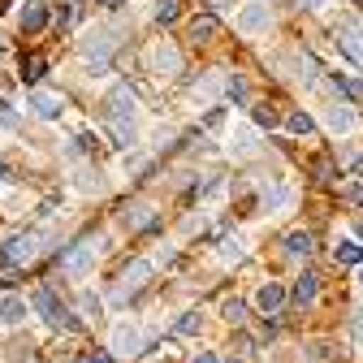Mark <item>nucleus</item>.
Returning a JSON list of instances; mask_svg holds the SVG:
<instances>
[{
    "instance_id": "1",
    "label": "nucleus",
    "mask_w": 363,
    "mask_h": 363,
    "mask_svg": "<svg viewBox=\"0 0 363 363\" xmlns=\"http://www.w3.org/2000/svg\"><path fill=\"white\" fill-rule=\"evenodd\" d=\"M108 125H113V139L117 143H134V130H139V113H134L130 91L117 86L108 96Z\"/></svg>"
},
{
    "instance_id": "2",
    "label": "nucleus",
    "mask_w": 363,
    "mask_h": 363,
    "mask_svg": "<svg viewBox=\"0 0 363 363\" xmlns=\"http://www.w3.org/2000/svg\"><path fill=\"white\" fill-rule=\"evenodd\" d=\"M35 307H39V315H43L48 325H57V329H78V320L65 311L61 294H52V286H39V290H35Z\"/></svg>"
},
{
    "instance_id": "3",
    "label": "nucleus",
    "mask_w": 363,
    "mask_h": 363,
    "mask_svg": "<svg viewBox=\"0 0 363 363\" xmlns=\"http://www.w3.org/2000/svg\"><path fill=\"white\" fill-rule=\"evenodd\" d=\"M113 48H117V35H96V39L86 43V65L96 69V74H100V69H108Z\"/></svg>"
},
{
    "instance_id": "4",
    "label": "nucleus",
    "mask_w": 363,
    "mask_h": 363,
    "mask_svg": "<svg viewBox=\"0 0 363 363\" xmlns=\"http://www.w3.org/2000/svg\"><path fill=\"white\" fill-rule=\"evenodd\" d=\"M286 286H277V281H268V286H259V294H255V311L259 315H277L281 307H286Z\"/></svg>"
},
{
    "instance_id": "5",
    "label": "nucleus",
    "mask_w": 363,
    "mask_h": 363,
    "mask_svg": "<svg viewBox=\"0 0 363 363\" xmlns=\"http://www.w3.org/2000/svg\"><path fill=\"white\" fill-rule=\"evenodd\" d=\"M35 247H39L35 234H18V238L5 242V259H9V264H26V259L35 255Z\"/></svg>"
},
{
    "instance_id": "6",
    "label": "nucleus",
    "mask_w": 363,
    "mask_h": 363,
    "mask_svg": "<svg viewBox=\"0 0 363 363\" xmlns=\"http://www.w3.org/2000/svg\"><path fill=\"white\" fill-rule=\"evenodd\" d=\"M337 43H342V52H346V57L363 61V26H359V22H346L342 35H337Z\"/></svg>"
},
{
    "instance_id": "7",
    "label": "nucleus",
    "mask_w": 363,
    "mask_h": 363,
    "mask_svg": "<svg viewBox=\"0 0 363 363\" xmlns=\"http://www.w3.org/2000/svg\"><path fill=\"white\" fill-rule=\"evenodd\" d=\"M177 65H182V57H177L173 43H156L152 48V69L156 74H177Z\"/></svg>"
},
{
    "instance_id": "8",
    "label": "nucleus",
    "mask_w": 363,
    "mask_h": 363,
    "mask_svg": "<svg viewBox=\"0 0 363 363\" xmlns=\"http://www.w3.org/2000/svg\"><path fill=\"white\" fill-rule=\"evenodd\" d=\"M264 26H268V9H264V5H247V9L238 13V30H242V35H259Z\"/></svg>"
},
{
    "instance_id": "9",
    "label": "nucleus",
    "mask_w": 363,
    "mask_h": 363,
    "mask_svg": "<svg viewBox=\"0 0 363 363\" xmlns=\"http://www.w3.org/2000/svg\"><path fill=\"white\" fill-rule=\"evenodd\" d=\"M0 320H5V325H22V320H26L22 294H0Z\"/></svg>"
},
{
    "instance_id": "10",
    "label": "nucleus",
    "mask_w": 363,
    "mask_h": 363,
    "mask_svg": "<svg viewBox=\"0 0 363 363\" xmlns=\"http://www.w3.org/2000/svg\"><path fill=\"white\" fill-rule=\"evenodd\" d=\"M315 290H320V281H315V272H303V277L294 281V290H290V298H294L298 307H311V303H315Z\"/></svg>"
},
{
    "instance_id": "11",
    "label": "nucleus",
    "mask_w": 363,
    "mask_h": 363,
    "mask_svg": "<svg viewBox=\"0 0 363 363\" xmlns=\"http://www.w3.org/2000/svg\"><path fill=\"white\" fill-rule=\"evenodd\" d=\"M30 108L39 113V117H61L65 113V104H61V96H48V91H35V96H30Z\"/></svg>"
},
{
    "instance_id": "12",
    "label": "nucleus",
    "mask_w": 363,
    "mask_h": 363,
    "mask_svg": "<svg viewBox=\"0 0 363 363\" xmlns=\"http://www.w3.org/2000/svg\"><path fill=\"white\" fill-rule=\"evenodd\" d=\"M147 272H152V264H147V259H134V264L125 268V277H121V286H117V290H121V294H130L134 286H143V281H147Z\"/></svg>"
},
{
    "instance_id": "13",
    "label": "nucleus",
    "mask_w": 363,
    "mask_h": 363,
    "mask_svg": "<svg viewBox=\"0 0 363 363\" xmlns=\"http://www.w3.org/2000/svg\"><path fill=\"white\" fill-rule=\"evenodd\" d=\"M43 22H48V9H43L39 0H30V5L22 9V30H26V35H35V30H43Z\"/></svg>"
},
{
    "instance_id": "14",
    "label": "nucleus",
    "mask_w": 363,
    "mask_h": 363,
    "mask_svg": "<svg viewBox=\"0 0 363 363\" xmlns=\"http://www.w3.org/2000/svg\"><path fill=\"white\" fill-rule=\"evenodd\" d=\"M113 350H117V354H134V350H139V329H134V325H121V329L113 333Z\"/></svg>"
},
{
    "instance_id": "15",
    "label": "nucleus",
    "mask_w": 363,
    "mask_h": 363,
    "mask_svg": "<svg viewBox=\"0 0 363 363\" xmlns=\"http://www.w3.org/2000/svg\"><path fill=\"white\" fill-rule=\"evenodd\" d=\"M182 13H186V0H156V22L160 26H173Z\"/></svg>"
},
{
    "instance_id": "16",
    "label": "nucleus",
    "mask_w": 363,
    "mask_h": 363,
    "mask_svg": "<svg viewBox=\"0 0 363 363\" xmlns=\"http://www.w3.org/2000/svg\"><path fill=\"white\" fill-rule=\"evenodd\" d=\"M43 74H48V57H43V52H30V57L22 61V82H39Z\"/></svg>"
},
{
    "instance_id": "17",
    "label": "nucleus",
    "mask_w": 363,
    "mask_h": 363,
    "mask_svg": "<svg viewBox=\"0 0 363 363\" xmlns=\"http://www.w3.org/2000/svg\"><path fill=\"white\" fill-rule=\"evenodd\" d=\"M91 255H96V251H91V242H82V247H74V251L65 255V268L74 272V277H82L86 264H91Z\"/></svg>"
},
{
    "instance_id": "18",
    "label": "nucleus",
    "mask_w": 363,
    "mask_h": 363,
    "mask_svg": "<svg viewBox=\"0 0 363 363\" xmlns=\"http://www.w3.org/2000/svg\"><path fill=\"white\" fill-rule=\"evenodd\" d=\"M354 125H359V121H354L350 108H329V130H333V134H354Z\"/></svg>"
},
{
    "instance_id": "19",
    "label": "nucleus",
    "mask_w": 363,
    "mask_h": 363,
    "mask_svg": "<svg viewBox=\"0 0 363 363\" xmlns=\"http://www.w3.org/2000/svg\"><path fill=\"white\" fill-rule=\"evenodd\" d=\"M212 35H216V18H212V13H199V18L191 22V39H195V43H208Z\"/></svg>"
},
{
    "instance_id": "20",
    "label": "nucleus",
    "mask_w": 363,
    "mask_h": 363,
    "mask_svg": "<svg viewBox=\"0 0 363 363\" xmlns=\"http://www.w3.org/2000/svg\"><path fill=\"white\" fill-rule=\"evenodd\" d=\"M311 234H303V230H294V234H286V251L290 255H311Z\"/></svg>"
},
{
    "instance_id": "21",
    "label": "nucleus",
    "mask_w": 363,
    "mask_h": 363,
    "mask_svg": "<svg viewBox=\"0 0 363 363\" xmlns=\"http://www.w3.org/2000/svg\"><path fill=\"white\" fill-rule=\"evenodd\" d=\"M333 86L342 91V96H350V100H363V78H342V74H333Z\"/></svg>"
},
{
    "instance_id": "22",
    "label": "nucleus",
    "mask_w": 363,
    "mask_h": 363,
    "mask_svg": "<svg viewBox=\"0 0 363 363\" xmlns=\"http://www.w3.org/2000/svg\"><path fill=\"white\" fill-rule=\"evenodd\" d=\"M286 130H290V134H311L315 121H311L307 113H290V117H286Z\"/></svg>"
},
{
    "instance_id": "23",
    "label": "nucleus",
    "mask_w": 363,
    "mask_h": 363,
    "mask_svg": "<svg viewBox=\"0 0 363 363\" xmlns=\"http://www.w3.org/2000/svg\"><path fill=\"white\" fill-rule=\"evenodd\" d=\"M337 259H342V264H359V259H363V247H359V242H342V247H337Z\"/></svg>"
},
{
    "instance_id": "24",
    "label": "nucleus",
    "mask_w": 363,
    "mask_h": 363,
    "mask_svg": "<svg viewBox=\"0 0 363 363\" xmlns=\"http://www.w3.org/2000/svg\"><path fill=\"white\" fill-rule=\"evenodd\" d=\"M251 117H255V125H264V130H268V125H277V113H272L268 104H255V108H251Z\"/></svg>"
},
{
    "instance_id": "25",
    "label": "nucleus",
    "mask_w": 363,
    "mask_h": 363,
    "mask_svg": "<svg viewBox=\"0 0 363 363\" xmlns=\"http://www.w3.org/2000/svg\"><path fill=\"white\" fill-rule=\"evenodd\" d=\"M242 315H247V303H242V298H230V303H225V320H234V325H238Z\"/></svg>"
},
{
    "instance_id": "26",
    "label": "nucleus",
    "mask_w": 363,
    "mask_h": 363,
    "mask_svg": "<svg viewBox=\"0 0 363 363\" xmlns=\"http://www.w3.org/2000/svg\"><path fill=\"white\" fill-rule=\"evenodd\" d=\"M225 91H230V96H234V100L242 104V100H247V78H238V74H234V78H230V86H225Z\"/></svg>"
},
{
    "instance_id": "27",
    "label": "nucleus",
    "mask_w": 363,
    "mask_h": 363,
    "mask_svg": "<svg viewBox=\"0 0 363 363\" xmlns=\"http://www.w3.org/2000/svg\"><path fill=\"white\" fill-rule=\"evenodd\" d=\"M199 325H203V320L191 311V315H182V320H177V333H199Z\"/></svg>"
},
{
    "instance_id": "28",
    "label": "nucleus",
    "mask_w": 363,
    "mask_h": 363,
    "mask_svg": "<svg viewBox=\"0 0 363 363\" xmlns=\"http://www.w3.org/2000/svg\"><path fill=\"white\" fill-rule=\"evenodd\" d=\"M315 182H333V173H329V160H325V156L315 160Z\"/></svg>"
},
{
    "instance_id": "29",
    "label": "nucleus",
    "mask_w": 363,
    "mask_h": 363,
    "mask_svg": "<svg viewBox=\"0 0 363 363\" xmlns=\"http://www.w3.org/2000/svg\"><path fill=\"white\" fill-rule=\"evenodd\" d=\"M346 199H350V203H354V208H363V182H354V186H350V191H346Z\"/></svg>"
},
{
    "instance_id": "30",
    "label": "nucleus",
    "mask_w": 363,
    "mask_h": 363,
    "mask_svg": "<svg viewBox=\"0 0 363 363\" xmlns=\"http://www.w3.org/2000/svg\"><path fill=\"white\" fill-rule=\"evenodd\" d=\"M350 333H354V342H363V307L354 311V320H350Z\"/></svg>"
},
{
    "instance_id": "31",
    "label": "nucleus",
    "mask_w": 363,
    "mask_h": 363,
    "mask_svg": "<svg viewBox=\"0 0 363 363\" xmlns=\"http://www.w3.org/2000/svg\"><path fill=\"white\" fill-rule=\"evenodd\" d=\"M78 363H113V354H104V350H96V354H86V359H78Z\"/></svg>"
},
{
    "instance_id": "32",
    "label": "nucleus",
    "mask_w": 363,
    "mask_h": 363,
    "mask_svg": "<svg viewBox=\"0 0 363 363\" xmlns=\"http://www.w3.org/2000/svg\"><path fill=\"white\" fill-rule=\"evenodd\" d=\"M69 18H74L69 9H57V13H52V22H57V26H69Z\"/></svg>"
},
{
    "instance_id": "33",
    "label": "nucleus",
    "mask_w": 363,
    "mask_h": 363,
    "mask_svg": "<svg viewBox=\"0 0 363 363\" xmlns=\"http://www.w3.org/2000/svg\"><path fill=\"white\" fill-rule=\"evenodd\" d=\"M13 121H18V117H13L9 108H0V125H13Z\"/></svg>"
},
{
    "instance_id": "34",
    "label": "nucleus",
    "mask_w": 363,
    "mask_h": 363,
    "mask_svg": "<svg viewBox=\"0 0 363 363\" xmlns=\"http://www.w3.org/2000/svg\"><path fill=\"white\" fill-rule=\"evenodd\" d=\"M303 9H325V0H303Z\"/></svg>"
},
{
    "instance_id": "35",
    "label": "nucleus",
    "mask_w": 363,
    "mask_h": 363,
    "mask_svg": "<svg viewBox=\"0 0 363 363\" xmlns=\"http://www.w3.org/2000/svg\"><path fill=\"white\" fill-rule=\"evenodd\" d=\"M195 363H220V359H216V354H199Z\"/></svg>"
},
{
    "instance_id": "36",
    "label": "nucleus",
    "mask_w": 363,
    "mask_h": 363,
    "mask_svg": "<svg viewBox=\"0 0 363 363\" xmlns=\"http://www.w3.org/2000/svg\"><path fill=\"white\" fill-rule=\"evenodd\" d=\"M100 5H121V0H100Z\"/></svg>"
},
{
    "instance_id": "37",
    "label": "nucleus",
    "mask_w": 363,
    "mask_h": 363,
    "mask_svg": "<svg viewBox=\"0 0 363 363\" xmlns=\"http://www.w3.org/2000/svg\"><path fill=\"white\" fill-rule=\"evenodd\" d=\"M359 238H363V220H359Z\"/></svg>"
},
{
    "instance_id": "38",
    "label": "nucleus",
    "mask_w": 363,
    "mask_h": 363,
    "mask_svg": "<svg viewBox=\"0 0 363 363\" xmlns=\"http://www.w3.org/2000/svg\"><path fill=\"white\" fill-rule=\"evenodd\" d=\"M230 363H238V359H230Z\"/></svg>"
}]
</instances>
